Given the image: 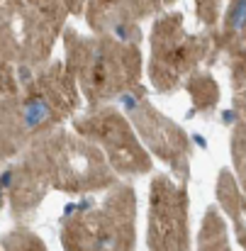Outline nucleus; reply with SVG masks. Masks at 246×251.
I'll use <instances>...</instances> for the list:
<instances>
[{
  "label": "nucleus",
  "instance_id": "8",
  "mask_svg": "<svg viewBox=\"0 0 246 251\" xmlns=\"http://www.w3.org/2000/svg\"><path fill=\"white\" fill-rule=\"evenodd\" d=\"M151 47H154L151 49V81L161 90H166L175 85L183 71H188L190 47L195 44L180 32L178 17H164L156 22Z\"/></svg>",
  "mask_w": 246,
  "mask_h": 251
},
{
  "label": "nucleus",
  "instance_id": "1",
  "mask_svg": "<svg viewBox=\"0 0 246 251\" xmlns=\"http://www.w3.org/2000/svg\"><path fill=\"white\" fill-rule=\"evenodd\" d=\"M78 107V81L61 64H49L2 102V156L29 149Z\"/></svg>",
  "mask_w": 246,
  "mask_h": 251
},
{
  "label": "nucleus",
  "instance_id": "11",
  "mask_svg": "<svg viewBox=\"0 0 246 251\" xmlns=\"http://www.w3.org/2000/svg\"><path fill=\"white\" fill-rule=\"evenodd\" d=\"M27 2L49 12V15H54V17H59V20H64L71 12H81L85 0H27Z\"/></svg>",
  "mask_w": 246,
  "mask_h": 251
},
{
  "label": "nucleus",
  "instance_id": "4",
  "mask_svg": "<svg viewBox=\"0 0 246 251\" xmlns=\"http://www.w3.org/2000/svg\"><path fill=\"white\" fill-rule=\"evenodd\" d=\"M137 200L127 183L112 185L102 202H83L64 217L66 251H134Z\"/></svg>",
  "mask_w": 246,
  "mask_h": 251
},
{
  "label": "nucleus",
  "instance_id": "2",
  "mask_svg": "<svg viewBox=\"0 0 246 251\" xmlns=\"http://www.w3.org/2000/svg\"><path fill=\"white\" fill-rule=\"evenodd\" d=\"M64 44L69 71L93 107L129 93L139 83L142 54L137 44H127L110 34L83 37L74 29L64 32Z\"/></svg>",
  "mask_w": 246,
  "mask_h": 251
},
{
  "label": "nucleus",
  "instance_id": "10",
  "mask_svg": "<svg viewBox=\"0 0 246 251\" xmlns=\"http://www.w3.org/2000/svg\"><path fill=\"white\" fill-rule=\"evenodd\" d=\"M2 251H47V247H44V242L37 234H32L25 227H17L10 234H5Z\"/></svg>",
  "mask_w": 246,
  "mask_h": 251
},
{
  "label": "nucleus",
  "instance_id": "7",
  "mask_svg": "<svg viewBox=\"0 0 246 251\" xmlns=\"http://www.w3.org/2000/svg\"><path fill=\"white\" fill-rule=\"evenodd\" d=\"M149 249L188 251V200L171 178L156 176L149 195Z\"/></svg>",
  "mask_w": 246,
  "mask_h": 251
},
{
  "label": "nucleus",
  "instance_id": "3",
  "mask_svg": "<svg viewBox=\"0 0 246 251\" xmlns=\"http://www.w3.org/2000/svg\"><path fill=\"white\" fill-rule=\"evenodd\" d=\"M25 161L42 176L49 188L66 193H90L117 185L115 168L110 166L102 149L78 132L71 134L54 129L27 149Z\"/></svg>",
  "mask_w": 246,
  "mask_h": 251
},
{
  "label": "nucleus",
  "instance_id": "12",
  "mask_svg": "<svg viewBox=\"0 0 246 251\" xmlns=\"http://www.w3.org/2000/svg\"><path fill=\"white\" fill-rule=\"evenodd\" d=\"M227 29L244 34L246 32V0H232L227 12Z\"/></svg>",
  "mask_w": 246,
  "mask_h": 251
},
{
  "label": "nucleus",
  "instance_id": "5",
  "mask_svg": "<svg viewBox=\"0 0 246 251\" xmlns=\"http://www.w3.org/2000/svg\"><path fill=\"white\" fill-rule=\"evenodd\" d=\"M64 20L25 2L2 0V59L20 69L42 66L54 47Z\"/></svg>",
  "mask_w": 246,
  "mask_h": 251
},
{
  "label": "nucleus",
  "instance_id": "9",
  "mask_svg": "<svg viewBox=\"0 0 246 251\" xmlns=\"http://www.w3.org/2000/svg\"><path fill=\"white\" fill-rule=\"evenodd\" d=\"M127 112L132 115V122L139 129L147 147L156 156H161V159L178 166L180 156L185 151V137L180 134V129L171 120H166L159 110H154L142 93L127 98Z\"/></svg>",
  "mask_w": 246,
  "mask_h": 251
},
{
  "label": "nucleus",
  "instance_id": "6",
  "mask_svg": "<svg viewBox=\"0 0 246 251\" xmlns=\"http://www.w3.org/2000/svg\"><path fill=\"white\" fill-rule=\"evenodd\" d=\"M76 132L102 149L115 173L139 176L151 168V159L139 144L132 125L115 107H95L76 122Z\"/></svg>",
  "mask_w": 246,
  "mask_h": 251
}]
</instances>
